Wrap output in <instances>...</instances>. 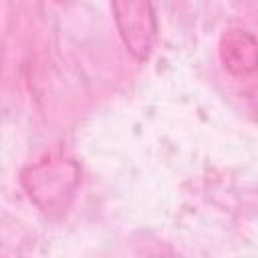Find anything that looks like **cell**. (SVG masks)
Segmentation results:
<instances>
[{
  "mask_svg": "<svg viewBox=\"0 0 258 258\" xmlns=\"http://www.w3.org/2000/svg\"><path fill=\"white\" fill-rule=\"evenodd\" d=\"M117 32L129 54L143 62L151 56L157 38V20L151 0H111Z\"/></svg>",
  "mask_w": 258,
  "mask_h": 258,
  "instance_id": "cell-1",
  "label": "cell"
},
{
  "mask_svg": "<svg viewBox=\"0 0 258 258\" xmlns=\"http://www.w3.org/2000/svg\"><path fill=\"white\" fill-rule=\"evenodd\" d=\"M220 58L224 67L236 75L246 77L256 71V40L244 28H228L220 40Z\"/></svg>",
  "mask_w": 258,
  "mask_h": 258,
  "instance_id": "cell-2",
  "label": "cell"
}]
</instances>
